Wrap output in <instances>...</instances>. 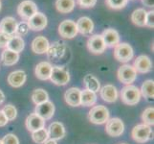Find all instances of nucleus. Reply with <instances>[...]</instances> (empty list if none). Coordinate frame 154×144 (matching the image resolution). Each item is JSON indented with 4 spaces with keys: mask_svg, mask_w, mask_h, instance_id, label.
<instances>
[{
    "mask_svg": "<svg viewBox=\"0 0 154 144\" xmlns=\"http://www.w3.org/2000/svg\"><path fill=\"white\" fill-rule=\"evenodd\" d=\"M43 144H57L56 140H53V139H48L46 142H44Z\"/></svg>",
    "mask_w": 154,
    "mask_h": 144,
    "instance_id": "obj_45",
    "label": "nucleus"
},
{
    "mask_svg": "<svg viewBox=\"0 0 154 144\" xmlns=\"http://www.w3.org/2000/svg\"><path fill=\"white\" fill-rule=\"evenodd\" d=\"M29 28L33 31H41L47 26V18L44 14L36 12L33 17L28 19Z\"/></svg>",
    "mask_w": 154,
    "mask_h": 144,
    "instance_id": "obj_12",
    "label": "nucleus"
},
{
    "mask_svg": "<svg viewBox=\"0 0 154 144\" xmlns=\"http://www.w3.org/2000/svg\"><path fill=\"white\" fill-rule=\"evenodd\" d=\"M75 0H57L56 1V8L61 14L71 13L75 8Z\"/></svg>",
    "mask_w": 154,
    "mask_h": 144,
    "instance_id": "obj_30",
    "label": "nucleus"
},
{
    "mask_svg": "<svg viewBox=\"0 0 154 144\" xmlns=\"http://www.w3.org/2000/svg\"><path fill=\"white\" fill-rule=\"evenodd\" d=\"M8 122H9V120L7 119V117L5 116L4 113L2 110H0V127L6 126Z\"/></svg>",
    "mask_w": 154,
    "mask_h": 144,
    "instance_id": "obj_42",
    "label": "nucleus"
},
{
    "mask_svg": "<svg viewBox=\"0 0 154 144\" xmlns=\"http://www.w3.org/2000/svg\"><path fill=\"white\" fill-rule=\"evenodd\" d=\"M0 11H1V1H0Z\"/></svg>",
    "mask_w": 154,
    "mask_h": 144,
    "instance_id": "obj_46",
    "label": "nucleus"
},
{
    "mask_svg": "<svg viewBox=\"0 0 154 144\" xmlns=\"http://www.w3.org/2000/svg\"><path fill=\"white\" fill-rule=\"evenodd\" d=\"M11 37L6 33H3V32L0 31V48H6L8 42L11 39Z\"/></svg>",
    "mask_w": 154,
    "mask_h": 144,
    "instance_id": "obj_40",
    "label": "nucleus"
},
{
    "mask_svg": "<svg viewBox=\"0 0 154 144\" xmlns=\"http://www.w3.org/2000/svg\"><path fill=\"white\" fill-rule=\"evenodd\" d=\"M66 46L61 41H56L52 45H49L48 50H47V54L51 60L57 61L61 59L65 54Z\"/></svg>",
    "mask_w": 154,
    "mask_h": 144,
    "instance_id": "obj_16",
    "label": "nucleus"
},
{
    "mask_svg": "<svg viewBox=\"0 0 154 144\" xmlns=\"http://www.w3.org/2000/svg\"><path fill=\"white\" fill-rule=\"evenodd\" d=\"M65 102L71 107L81 106V89L78 88H71L66 90L64 94Z\"/></svg>",
    "mask_w": 154,
    "mask_h": 144,
    "instance_id": "obj_20",
    "label": "nucleus"
},
{
    "mask_svg": "<svg viewBox=\"0 0 154 144\" xmlns=\"http://www.w3.org/2000/svg\"><path fill=\"white\" fill-rule=\"evenodd\" d=\"M134 51L133 48L131 47L130 44L123 42V43H119L115 46L114 49V58L118 62H127L133 59Z\"/></svg>",
    "mask_w": 154,
    "mask_h": 144,
    "instance_id": "obj_5",
    "label": "nucleus"
},
{
    "mask_svg": "<svg viewBox=\"0 0 154 144\" xmlns=\"http://www.w3.org/2000/svg\"><path fill=\"white\" fill-rule=\"evenodd\" d=\"M26 80H27V75H26V72L23 70H14L11 72L8 76L9 85L15 88L22 87L25 84Z\"/></svg>",
    "mask_w": 154,
    "mask_h": 144,
    "instance_id": "obj_18",
    "label": "nucleus"
},
{
    "mask_svg": "<svg viewBox=\"0 0 154 144\" xmlns=\"http://www.w3.org/2000/svg\"><path fill=\"white\" fill-rule=\"evenodd\" d=\"M131 136L137 143H145L153 138V132L150 126L143 123L136 125L132 129Z\"/></svg>",
    "mask_w": 154,
    "mask_h": 144,
    "instance_id": "obj_2",
    "label": "nucleus"
},
{
    "mask_svg": "<svg viewBox=\"0 0 154 144\" xmlns=\"http://www.w3.org/2000/svg\"><path fill=\"white\" fill-rule=\"evenodd\" d=\"M5 101V94L3 93V91L0 89V104H2Z\"/></svg>",
    "mask_w": 154,
    "mask_h": 144,
    "instance_id": "obj_44",
    "label": "nucleus"
},
{
    "mask_svg": "<svg viewBox=\"0 0 154 144\" xmlns=\"http://www.w3.org/2000/svg\"><path fill=\"white\" fill-rule=\"evenodd\" d=\"M117 75H118L119 81L127 86V85H131L135 82L137 78V72L133 66L125 63V65L120 66L118 72H117Z\"/></svg>",
    "mask_w": 154,
    "mask_h": 144,
    "instance_id": "obj_6",
    "label": "nucleus"
},
{
    "mask_svg": "<svg viewBox=\"0 0 154 144\" xmlns=\"http://www.w3.org/2000/svg\"><path fill=\"white\" fill-rule=\"evenodd\" d=\"M77 3L82 8H93L97 4V0H77Z\"/></svg>",
    "mask_w": 154,
    "mask_h": 144,
    "instance_id": "obj_39",
    "label": "nucleus"
},
{
    "mask_svg": "<svg viewBox=\"0 0 154 144\" xmlns=\"http://www.w3.org/2000/svg\"><path fill=\"white\" fill-rule=\"evenodd\" d=\"M53 84L57 86H65L70 81V74L64 66H53L50 79Z\"/></svg>",
    "mask_w": 154,
    "mask_h": 144,
    "instance_id": "obj_4",
    "label": "nucleus"
},
{
    "mask_svg": "<svg viewBox=\"0 0 154 144\" xmlns=\"http://www.w3.org/2000/svg\"><path fill=\"white\" fill-rule=\"evenodd\" d=\"M133 67L135 68L136 72L139 73H148L151 71L152 69V62L149 57L146 55H141L136 58L134 61Z\"/></svg>",
    "mask_w": 154,
    "mask_h": 144,
    "instance_id": "obj_13",
    "label": "nucleus"
},
{
    "mask_svg": "<svg viewBox=\"0 0 154 144\" xmlns=\"http://www.w3.org/2000/svg\"><path fill=\"white\" fill-rule=\"evenodd\" d=\"M146 26L149 28L154 27V12L153 10L149 11V12H146Z\"/></svg>",
    "mask_w": 154,
    "mask_h": 144,
    "instance_id": "obj_41",
    "label": "nucleus"
},
{
    "mask_svg": "<svg viewBox=\"0 0 154 144\" xmlns=\"http://www.w3.org/2000/svg\"><path fill=\"white\" fill-rule=\"evenodd\" d=\"M2 111L4 113L5 116L7 117V119L9 121H13L14 120L15 118H17V108H15L14 106L13 105H6L3 108Z\"/></svg>",
    "mask_w": 154,
    "mask_h": 144,
    "instance_id": "obj_35",
    "label": "nucleus"
},
{
    "mask_svg": "<svg viewBox=\"0 0 154 144\" xmlns=\"http://www.w3.org/2000/svg\"><path fill=\"white\" fill-rule=\"evenodd\" d=\"M2 143L3 144H19V139L15 135L8 134L3 137Z\"/></svg>",
    "mask_w": 154,
    "mask_h": 144,
    "instance_id": "obj_38",
    "label": "nucleus"
},
{
    "mask_svg": "<svg viewBox=\"0 0 154 144\" xmlns=\"http://www.w3.org/2000/svg\"><path fill=\"white\" fill-rule=\"evenodd\" d=\"M146 11L145 9H136L131 14V21L139 27H144V26H146Z\"/></svg>",
    "mask_w": 154,
    "mask_h": 144,
    "instance_id": "obj_29",
    "label": "nucleus"
},
{
    "mask_svg": "<svg viewBox=\"0 0 154 144\" xmlns=\"http://www.w3.org/2000/svg\"><path fill=\"white\" fill-rule=\"evenodd\" d=\"M142 120L144 124L148 126H153L154 124V109L153 107L146 108L142 114Z\"/></svg>",
    "mask_w": 154,
    "mask_h": 144,
    "instance_id": "obj_34",
    "label": "nucleus"
},
{
    "mask_svg": "<svg viewBox=\"0 0 154 144\" xmlns=\"http://www.w3.org/2000/svg\"><path fill=\"white\" fill-rule=\"evenodd\" d=\"M52 68H53V66L48 62H41L38 63V66H35V77L39 80H42V81L49 80L51 76Z\"/></svg>",
    "mask_w": 154,
    "mask_h": 144,
    "instance_id": "obj_19",
    "label": "nucleus"
},
{
    "mask_svg": "<svg viewBox=\"0 0 154 144\" xmlns=\"http://www.w3.org/2000/svg\"><path fill=\"white\" fill-rule=\"evenodd\" d=\"M128 0H105L107 6L114 10H121L126 6Z\"/></svg>",
    "mask_w": 154,
    "mask_h": 144,
    "instance_id": "obj_36",
    "label": "nucleus"
},
{
    "mask_svg": "<svg viewBox=\"0 0 154 144\" xmlns=\"http://www.w3.org/2000/svg\"><path fill=\"white\" fill-rule=\"evenodd\" d=\"M105 42L103 39L102 35H93L87 40V48L93 54H103L106 49Z\"/></svg>",
    "mask_w": 154,
    "mask_h": 144,
    "instance_id": "obj_9",
    "label": "nucleus"
},
{
    "mask_svg": "<svg viewBox=\"0 0 154 144\" xmlns=\"http://www.w3.org/2000/svg\"><path fill=\"white\" fill-rule=\"evenodd\" d=\"M142 3L148 8L154 7V0H142Z\"/></svg>",
    "mask_w": 154,
    "mask_h": 144,
    "instance_id": "obj_43",
    "label": "nucleus"
},
{
    "mask_svg": "<svg viewBox=\"0 0 154 144\" xmlns=\"http://www.w3.org/2000/svg\"><path fill=\"white\" fill-rule=\"evenodd\" d=\"M49 45H50L49 41L45 37L38 36L32 42V50L35 54H39V55L45 54V53H47Z\"/></svg>",
    "mask_w": 154,
    "mask_h": 144,
    "instance_id": "obj_21",
    "label": "nucleus"
},
{
    "mask_svg": "<svg viewBox=\"0 0 154 144\" xmlns=\"http://www.w3.org/2000/svg\"><path fill=\"white\" fill-rule=\"evenodd\" d=\"M141 95L147 100H151L154 97V82L153 80H146L142 85L140 89Z\"/></svg>",
    "mask_w": 154,
    "mask_h": 144,
    "instance_id": "obj_31",
    "label": "nucleus"
},
{
    "mask_svg": "<svg viewBox=\"0 0 154 144\" xmlns=\"http://www.w3.org/2000/svg\"><path fill=\"white\" fill-rule=\"evenodd\" d=\"M100 98L107 103H113L118 99V90L113 85H105L100 89Z\"/></svg>",
    "mask_w": 154,
    "mask_h": 144,
    "instance_id": "obj_17",
    "label": "nucleus"
},
{
    "mask_svg": "<svg viewBox=\"0 0 154 144\" xmlns=\"http://www.w3.org/2000/svg\"><path fill=\"white\" fill-rule=\"evenodd\" d=\"M88 119L93 124H104L109 119V110L104 106H94L88 113Z\"/></svg>",
    "mask_w": 154,
    "mask_h": 144,
    "instance_id": "obj_3",
    "label": "nucleus"
},
{
    "mask_svg": "<svg viewBox=\"0 0 154 144\" xmlns=\"http://www.w3.org/2000/svg\"><path fill=\"white\" fill-rule=\"evenodd\" d=\"M78 28L75 21L66 19L63 20L58 26V34L62 37L63 39H69L71 40L78 35Z\"/></svg>",
    "mask_w": 154,
    "mask_h": 144,
    "instance_id": "obj_8",
    "label": "nucleus"
},
{
    "mask_svg": "<svg viewBox=\"0 0 154 144\" xmlns=\"http://www.w3.org/2000/svg\"><path fill=\"white\" fill-rule=\"evenodd\" d=\"M83 83L85 86V89H88L90 91L98 92L100 89V81L92 74H87V75L83 78Z\"/></svg>",
    "mask_w": 154,
    "mask_h": 144,
    "instance_id": "obj_28",
    "label": "nucleus"
},
{
    "mask_svg": "<svg viewBox=\"0 0 154 144\" xmlns=\"http://www.w3.org/2000/svg\"><path fill=\"white\" fill-rule=\"evenodd\" d=\"M97 102V95L95 92L88 89L81 90V106L91 107Z\"/></svg>",
    "mask_w": 154,
    "mask_h": 144,
    "instance_id": "obj_27",
    "label": "nucleus"
},
{
    "mask_svg": "<svg viewBox=\"0 0 154 144\" xmlns=\"http://www.w3.org/2000/svg\"><path fill=\"white\" fill-rule=\"evenodd\" d=\"M121 144H126V143H121Z\"/></svg>",
    "mask_w": 154,
    "mask_h": 144,
    "instance_id": "obj_48",
    "label": "nucleus"
},
{
    "mask_svg": "<svg viewBox=\"0 0 154 144\" xmlns=\"http://www.w3.org/2000/svg\"><path fill=\"white\" fill-rule=\"evenodd\" d=\"M18 60H19V53L9 50L7 48H5V50L1 54V62L6 66H14L18 62Z\"/></svg>",
    "mask_w": 154,
    "mask_h": 144,
    "instance_id": "obj_25",
    "label": "nucleus"
},
{
    "mask_svg": "<svg viewBox=\"0 0 154 144\" xmlns=\"http://www.w3.org/2000/svg\"><path fill=\"white\" fill-rule=\"evenodd\" d=\"M32 100L36 105H39L49 100V95L43 88H36L32 93Z\"/></svg>",
    "mask_w": 154,
    "mask_h": 144,
    "instance_id": "obj_32",
    "label": "nucleus"
},
{
    "mask_svg": "<svg viewBox=\"0 0 154 144\" xmlns=\"http://www.w3.org/2000/svg\"><path fill=\"white\" fill-rule=\"evenodd\" d=\"M125 131V124L118 117L109 118L105 124V132L109 136L118 137L123 135Z\"/></svg>",
    "mask_w": 154,
    "mask_h": 144,
    "instance_id": "obj_7",
    "label": "nucleus"
},
{
    "mask_svg": "<svg viewBox=\"0 0 154 144\" xmlns=\"http://www.w3.org/2000/svg\"><path fill=\"white\" fill-rule=\"evenodd\" d=\"M25 47V42L24 40L21 38V37H18L17 35L12 36L11 39L7 44V49L9 50H12L14 52H17V53H20L22 52L23 49Z\"/></svg>",
    "mask_w": 154,
    "mask_h": 144,
    "instance_id": "obj_26",
    "label": "nucleus"
},
{
    "mask_svg": "<svg viewBox=\"0 0 154 144\" xmlns=\"http://www.w3.org/2000/svg\"><path fill=\"white\" fill-rule=\"evenodd\" d=\"M77 28L78 32L81 33L82 35L84 36H89L91 35V33L94 30V23L91 18H89L87 17H82L81 18H79L77 21Z\"/></svg>",
    "mask_w": 154,
    "mask_h": 144,
    "instance_id": "obj_23",
    "label": "nucleus"
},
{
    "mask_svg": "<svg viewBox=\"0 0 154 144\" xmlns=\"http://www.w3.org/2000/svg\"><path fill=\"white\" fill-rule=\"evenodd\" d=\"M121 100L122 102L128 106H134L140 102L141 99V91L136 86L127 85L121 90Z\"/></svg>",
    "mask_w": 154,
    "mask_h": 144,
    "instance_id": "obj_1",
    "label": "nucleus"
},
{
    "mask_svg": "<svg viewBox=\"0 0 154 144\" xmlns=\"http://www.w3.org/2000/svg\"><path fill=\"white\" fill-rule=\"evenodd\" d=\"M17 21L13 17H6L0 21V31L10 36H14L17 30Z\"/></svg>",
    "mask_w": 154,
    "mask_h": 144,
    "instance_id": "obj_24",
    "label": "nucleus"
},
{
    "mask_svg": "<svg viewBox=\"0 0 154 144\" xmlns=\"http://www.w3.org/2000/svg\"><path fill=\"white\" fill-rule=\"evenodd\" d=\"M47 132H48L49 139H53L56 141L62 139L66 135L65 128L60 122H53V123H51Z\"/></svg>",
    "mask_w": 154,
    "mask_h": 144,
    "instance_id": "obj_14",
    "label": "nucleus"
},
{
    "mask_svg": "<svg viewBox=\"0 0 154 144\" xmlns=\"http://www.w3.org/2000/svg\"><path fill=\"white\" fill-rule=\"evenodd\" d=\"M0 144H3V143H2V140H1V139H0Z\"/></svg>",
    "mask_w": 154,
    "mask_h": 144,
    "instance_id": "obj_47",
    "label": "nucleus"
},
{
    "mask_svg": "<svg viewBox=\"0 0 154 144\" xmlns=\"http://www.w3.org/2000/svg\"><path fill=\"white\" fill-rule=\"evenodd\" d=\"M30 28H29V25L26 21H21L20 23H17V30H15V34L18 37H23L25 35L28 34Z\"/></svg>",
    "mask_w": 154,
    "mask_h": 144,
    "instance_id": "obj_37",
    "label": "nucleus"
},
{
    "mask_svg": "<svg viewBox=\"0 0 154 144\" xmlns=\"http://www.w3.org/2000/svg\"><path fill=\"white\" fill-rule=\"evenodd\" d=\"M25 125L27 130L31 133L40 130L45 127V120L42 119L40 116L36 114H31L25 121Z\"/></svg>",
    "mask_w": 154,
    "mask_h": 144,
    "instance_id": "obj_15",
    "label": "nucleus"
},
{
    "mask_svg": "<svg viewBox=\"0 0 154 144\" xmlns=\"http://www.w3.org/2000/svg\"><path fill=\"white\" fill-rule=\"evenodd\" d=\"M35 114L40 116L42 119L49 120L51 119L55 114V106L51 101H46V102L36 105L35 109Z\"/></svg>",
    "mask_w": 154,
    "mask_h": 144,
    "instance_id": "obj_11",
    "label": "nucleus"
},
{
    "mask_svg": "<svg viewBox=\"0 0 154 144\" xmlns=\"http://www.w3.org/2000/svg\"><path fill=\"white\" fill-rule=\"evenodd\" d=\"M32 138L36 144H43L49 139L48 132L45 128H42L40 130H38L35 132L32 133Z\"/></svg>",
    "mask_w": 154,
    "mask_h": 144,
    "instance_id": "obj_33",
    "label": "nucleus"
},
{
    "mask_svg": "<svg viewBox=\"0 0 154 144\" xmlns=\"http://www.w3.org/2000/svg\"><path fill=\"white\" fill-rule=\"evenodd\" d=\"M102 37L106 46L115 47L117 44L120 43V35L118 33V31H116L115 29L112 28L105 29L103 32Z\"/></svg>",
    "mask_w": 154,
    "mask_h": 144,
    "instance_id": "obj_22",
    "label": "nucleus"
},
{
    "mask_svg": "<svg viewBox=\"0 0 154 144\" xmlns=\"http://www.w3.org/2000/svg\"><path fill=\"white\" fill-rule=\"evenodd\" d=\"M38 12V6L32 0H24L17 7V14L23 19H29Z\"/></svg>",
    "mask_w": 154,
    "mask_h": 144,
    "instance_id": "obj_10",
    "label": "nucleus"
}]
</instances>
